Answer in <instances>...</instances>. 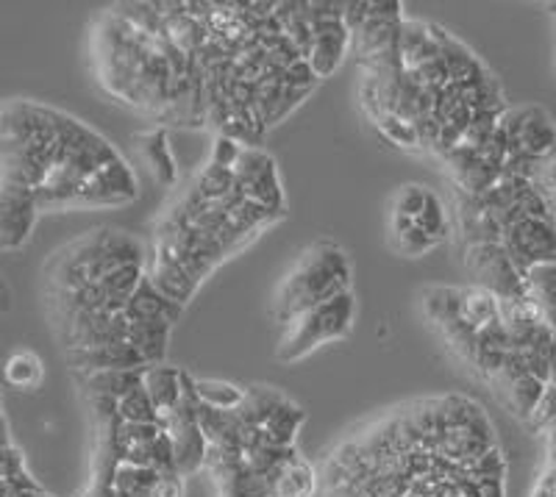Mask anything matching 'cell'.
I'll list each match as a JSON object with an SVG mask.
<instances>
[{
    "mask_svg": "<svg viewBox=\"0 0 556 497\" xmlns=\"http://www.w3.org/2000/svg\"><path fill=\"white\" fill-rule=\"evenodd\" d=\"M235 183L245 201L260 203L270 215H281L285 208V195L278 183L276 162L260 148H242L240 158L235 164Z\"/></svg>",
    "mask_w": 556,
    "mask_h": 497,
    "instance_id": "52a82bcc",
    "label": "cell"
},
{
    "mask_svg": "<svg viewBox=\"0 0 556 497\" xmlns=\"http://www.w3.org/2000/svg\"><path fill=\"white\" fill-rule=\"evenodd\" d=\"M501 247L515 265V270L523 276L534 265L556 262V222L554 220H520L515 226L504 228L501 233Z\"/></svg>",
    "mask_w": 556,
    "mask_h": 497,
    "instance_id": "8992f818",
    "label": "cell"
},
{
    "mask_svg": "<svg viewBox=\"0 0 556 497\" xmlns=\"http://www.w3.org/2000/svg\"><path fill=\"white\" fill-rule=\"evenodd\" d=\"M348 51V28L342 26V20H323L312 26V48L306 62L312 64L317 78L331 76L342 64Z\"/></svg>",
    "mask_w": 556,
    "mask_h": 497,
    "instance_id": "8fae6325",
    "label": "cell"
},
{
    "mask_svg": "<svg viewBox=\"0 0 556 497\" xmlns=\"http://www.w3.org/2000/svg\"><path fill=\"white\" fill-rule=\"evenodd\" d=\"M529 183L538 189L540 195H556V148L548 151L545 156L534 158V167H531Z\"/></svg>",
    "mask_w": 556,
    "mask_h": 497,
    "instance_id": "f1b7e54d",
    "label": "cell"
},
{
    "mask_svg": "<svg viewBox=\"0 0 556 497\" xmlns=\"http://www.w3.org/2000/svg\"><path fill=\"white\" fill-rule=\"evenodd\" d=\"M459 228L468 245H481V242H501V226L495 217L481 206L479 197L459 195Z\"/></svg>",
    "mask_w": 556,
    "mask_h": 497,
    "instance_id": "ffe728a7",
    "label": "cell"
},
{
    "mask_svg": "<svg viewBox=\"0 0 556 497\" xmlns=\"http://www.w3.org/2000/svg\"><path fill=\"white\" fill-rule=\"evenodd\" d=\"M523 301L543 326L556 331V262L534 265L523 272Z\"/></svg>",
    "mask_w": 556,
    "mask_h": 497,
    "instance_id": "5bb4252c",
    "label": "cell"
},
{
    "mask_svg": "<svg viewBox=\"0 0 556 497\" xmlns=\"http://www.w3.org/2000/svg\"><path fill=\"white\" fill-rule=\"evenodd\" d=\"M531 431H538V434H551L556 429V390L554 386H545L543 397H540V404L534 406L531 417L526 420Z\"/></svg>",
    "mask_w": 556,
    "mask_h": 497,
    "instance_id": "f546056e",
    "label": "cell"
},
{
    "mask_svg": "<svg viewBox=\"0 0 556 497\" xmlns=\"http://www.w3.org/2000/svg\"><path fill=\"white\" fill-rule=\"evenodd\" d=\"M142 386H146L153 409H156L159 415H162V411H173L181 404L184 397V372L167 365H151L146 367Z\"/></svg>",
    "mask_w": 556,
    "mask_h": 497,
    "instance_id": "e0dca14e",
    "label": "cell"
},
{
    "mask_svg": "<svg viewBox=\"0 0 556 497\" xmlns=\"http://www.w3.org/2000/svg\"><path fill=\"white\" fill-rule=\"evenodd\" d=\"M142 375H146V367L139 370H103V372H89L87 386L92 390L96 397H112V400H121L128 392L142 386Z\"/></svg>",
    "mask_w": 556,
    "mask_h": 497,
    "instance_id": "7402d4cb",
    "label": "cell"
},
{
    "mask_svg": "<svg viewBox=\"0 0 556 497\" xmlns=\"http://www.w3.org/2000/svg\"><path fill=\"white\" fill-rule=\"evenodd\" d=\"M137 195V181H134V173L128 170L126 164L117 158V162L106 164L103 170H98L96 176L89 178L81 189H78L73 208H98V206H121V203L134 201Z\"/></svg>",
    "mask_w": 556,
    "mask_h": 497,
    "instance_id": "9c48e42d",
    "label": "cell"
},
{
    "mask_svg": "<svg viewBox=\"0 0 556 497\" xmlns=\"http://www.w3.org/2000/svg\"><path fill=\"white\" fill-rule=\"evenodd\" d=\"M351 292V265L348 256L329 240L315 242L298 258L290 276L278 286L273 317L281 328L290 326L301 315L331 301V297Z\"/></svg>",
    "mask_w": 556,
    "mask_h": 497,
    "instance_id": "6da1fadb",
    "label": "cell"
},
{
    "mask_svg": "<svg viewBox=\"0 0 556 497\" xmlns=\"http://www.w3.org/2000/svg\"><path fill=\"white\" fill-rule=\"evenodd\" d=\"M456 317L473 331L498 320V297L481 286H456Z\"/></svg>",
    "mask_w": 556,
    "mask_h": 497,
    "instance_id": "ac0fdd59",
    "label": "cell"
},
{
    "mask_svg": "<svg viewBox=\"0 0 556 497\" xmlns=\"http://www.w3.org/2000/svg\"><path fill=\"white\" fill-rule=\"evenodd\" d=\"M415 226L424 233H429L431 240L437 242H443L445 237H448V212H445L443 201H440L431 189L429 195H426L424 212L415 217Z\"/></svg>",
    "mask_w": 556,
    "mask_h": 497,
    "instance_id": "4316f807",
    "label": "cell"
},
{
    "mask_svg": "<svg viewBox=\"0 0 556 497\" xmlns=\"http://www.w3.org/2000/svg\"><path fill=\"white\" fill-rule=\"evenodd\" d=\"M198 404L215 411H237L242 404L245 392L226 381H195Z\"/></svg>",
    "mask_w": 556,
    "mask_h": 497,
    "instance_id": "d4e9b609",
    "label": "cell"
},
{
    "mask_svg": "<svg viewBox=\"0 0 556 497\" xmlns=\"http://www.w3.org/2000/svg\"><path fill=\"white\" fill-rule=\"evenodd\" d=\"M426 195H429V189L420 187V183H406V187L399 189V195H395V212L392 215L399 217H406V220L415 222V217L424 212V203H426Z\"/></svg>",
    "mask_w": 556,
    "mask_h": 497,
    "instance_id": "4dcf8cb0",
    "label": "cell"
},
{
    "mask_svg": "<svg viewBox=\"0 0 556 497\" xmlns=\"http://www.w3.org/2000/svg\"><path fill=\"white\" fill-rule=\"evenodd\" d=\"M170 328L167 322H128L126 342L142 356L148 367L162 365L170 340Z\"/></svg>",
    "mask_w": 556,
    "mask_h": 497,
    "instance_id": "44dd1931",
    "label": "cell"
},
{
    "mask_svg": "<svg viewBox=\"0 0 556 497\" xmlns=\"http://www.w3.org/2000/svg\"><path fill=\"white\" fill-rule=\"evenodd\" d=\"M123 265H142V251L126 233L98 231L89 240L76 242L73 253L64 256L56 272L59 292L78 290L84 283H96Z\"/></svg>",
    "mask_w": 556,
    "mask_h": 497,
    "instance_id": "3957f363",
    "label": "cell"
},
{
    "mask_svg": "<svg viewBox=\"0 0 556 497\" xmlns=\"http://www.w3.org/2000/svg\"><path fill=\"white\" fill-rule=\"evenodd\" d=\"M354 315L356 301L351 292H342V295L320 303V306L309 309L298 320H292L290 326H285L281 340H278L276 359L285 361V365H295V361L309 356L312 351H317L326 342L345 340L351 334Z\"/></svg>",
    "mask_w": 556,
    "mask_h": 497,
    "instance_id": "7a4b0ae2",
    "label": "cell"
},
{
    "mask_svg": "<svg viewBox=\"0 0 556 497\" xmlns=\"http://www.w3.org/2000/svg\"><path fill=\"white\" fill-rule=\"evenodd\" d=\"M548 386L556 390V331H554V340H551V372H548Z\"/></svg>",
    "mask_w": 556,
    "mask_h": 497,
    "instance_id": "8d00e7d4",
    "label": "cell"
},
{
    "mask_svg": "<svg viewBox=\"0 0 556 497\" xmlns=\"http://www.w3.org/2000/svg\"><path fill=\"white\" fill-rule=\"evenodd\" d=\"M117 417L121 422H156L159 425V411L153 409L146 386H137L117 400Z\"/></svg>",
    "mask_w": 556,
    "mask_h": 497,
    "instance_id": "83f0119b",
    "label": "cell"
},
{
    "mask_svg": "<svg viewBox=\"0 0 556 497\" xmlns=\"http://www.w3.org/2000/svg\"><path fill=\"white\" fill-rule=\"evenodd\" d=\"M281 81H285V87L306 89V92H312V89H315V84L320 81V78L315 76V69H312V64L306 62V59H298V62H292L290 67L281 73Z\"/></svg>",
    "mask_w": 556,
    "mask_h": 497,
    "instance_id": "e575fe53",
    "label": "cell"
},
{
    "mask_svg": "<svg viewBox=\"0 0 556 497\" xmlns=\"http://www.w3.org/2000/svg\"><path fill=\"white\" fill-rule=\"evenodd\" d=\"M429 31H431V39L437 42V48H440V56H443L445 69H448V84H456V87H470V84H476L479 78L486 76L484 64L473 56V51H470L468 44H462L459 39L451 37L445 28L431 26V23H429Z\"/></svg>",
    "mask_w": 556,
    "mask_h": 497,
    "instance_id": "7c38bea8",
    "label": "cell"
},
{
    "mask_svg": "<svg viewBox=\"0 0 556 497\" xmlns=\"http://www.w3.org/2000/svg\"><path fill=\"white\" fill-rule=\"evenodd\" d=\"M498 128L504 131L506 142H509V153L538 158L556 148V128L551 123L548 112L540 106L506 109L501 114Z\"/></svg>",
    "mask_w": 556,
    "mask_h": 497,
    "instance_id": "5b68a950",
    "label": "cell"
},
{
    "mask_svg": "<svg viewBox=\"0 0 556 497\" xmlns=\"http://www.w3.org/2000/svg\"><path fill=\"white\" fill-rule=\"evenodd\" d=\"M465 267L473 278V286H481L498 301H520L523 297V276L515 270V265L498 242L468 245Z\"/></svg>",
    "mask_w": 556,
    "mask_h": 497,
    "instance_id": "277c9868",
    "label": "cell"
},
{
    "mask_svg": "<svg viewBox=\"0 0 556 497\" xmlns=\"http://www.w3.org/2000/svg\"><path fill=\"white\" fill-rule=\"evenodd\" d=\"M301 422H304V411L298 409L292 404H281L265 422L260 425L262 436H265L267 445L276 447H290L292 439H295L298 429H301Z\"/></svg>",
    "mask_w": 556,
    "mask_h": 497,
    "instance_id": "603a6c76",
    "label": "cell"
},
{
    "mask_svg": "<svg viewBox=\"0 0 556 497\" xmlns=\"http://www.w3.org/2000/svg\"><path fill=\"white\" fill-rule=\"evenodd\" d=\"M0 286H3V283H0Z\"/></svg>",
    "mask_w": 556,
    "mask_h": 497,
    "instance_id": "f35d334b",
    "label": "cell"
},
{
    "mask_svg": "<svg viewBox=\"0 0 556 497\" xmlns=\"http://www.w3.org/2000/svg\"><path fill=\"white\" fill-rule=\"evenodd\" d=\"M443 162L448 164V170L451 176H454L459 195H468V197L484 195L486 189L493 187V183L501 178L498 167L486 164L484 158L479 156V151H473V148L454 145L451 151L443 153Z\"/></svg>",
    "mask_w": 556,
    "mask_h": 497,
    "instance_id": "30bf717a",
    "label": "cell"
},
{
    "mask_svg": "<svg viewBox=\"0 0 556 497\" xmlns=\"http://www.w3.org/2000/svg\"><path fill=\"white\" fill-rule=\"evenodd\" d=\"M235 189H237L235 170L220 167V164H208V167L201 173V178H198V183H195L198 197H201V201H206V203L223 201V197L231 195Z\"/></svg>",
    "mask_w": 556,
    "mask_h": 497,
    "instance_id": "484cf974",
    "label": "cell"
},
{
    "mask_svg": "<svg viewBox=\"0 0 556 497\" xmlns=\"http://www.w3.org/2000/svg\"><path fill=\"white\" fill-rule=\"evenodd\" d=\"M306 89H292V87H281V92H278L276 103H273V109L267 112V120L265 126H276V123H281L287 117V114L292 112V109L301 106V101L306 98Z\"/></svg>",
    "mask_w": 556,
    "mask_h": 497,
    "instance_id": "d6a6232c",
    "label": "cell"
},
{
    "mask_svg": "<svg viewBox=\"0 0 556 497\" xmlns=\"http://www.w3.org/2000/svg\"><path fill=\"white\" fill-rule=\"evenodd\" d=\"M495 392H498L501 404L506 406V409L513 411L518 420H529L531 411H534V406L540 404V397H543L545 386L543 381H538L534 375H518L513 378V381H501V384H493Z\"/></svg>",
    "mask_w": 556,
    "mask_h": 497,
    "instance_id": "d6986e66",
    "label": "cell"
},
{
    "mask_svg": "<svg viewBox=\"0 0 556 497\" xmlns=\"http://www.w3.org/2000/svg\"><path fill=\"white\" fill-rule=\"evenodd\" d=\"M181 311L184 306L167 301V297L162 295V292L153 290L151 281L142 276V281L137 283V290L128 297L123 315H126L128 322H167V326H173V322L181 317Z\"/></svg>",
    "mask_w": 556,
    "mask_h": 497,
    "instance_id": "2e32d148",
    "label": "cell"
},
{
    "mask_svg": "<svg viewBox=\"0 0 556 497\" xmlns=\"http://www.w3.org/2000/svg\"><path fill=\"white\" fill-rule=\"evenodd\" d=\"M34 220H37V201L34 192L17 183L0 181V247H20L28 240Z\"/></svg>",
    "mask_w": 556,
    "mask_h": 497,
    "instance_id": "ba28073f",
    "label": "cell"
},
{
    "mask_svg": "<svg viewBox=\"0 0 556 497\" xmlns=\"http://www.w3.org/2000/svg\"><path fill=\"white\" fill-rule=\"evenodd\" d=\"M376 128L390 139L392 145H401V148H417V137H415V128L409 123H404L401 117H395L392 112L381 114L379 120H376Z\"/></svg>",
    "mask_w": 556,
    "mask_h": 497,
    "instance_id": "1f68e13d",
    "label": "cell"
},
{
    "mask_svg": "<svg viewBox=\"0 0 556 497\" xmlns=\"http://www.w3.org/2000/svg\"><path fill=\"white\" fill-rule=\"evenodd\" d=\"M181 481L178 475H159V481L153 484L151 497H181Z\"/></svg>",
    "mask_w": 556,
    "mask_h": 497,
    "instance_id": "d590c367",
    "label": "cell"
},
{
    "mask_svg": "<svg viewBox=\"0 0 556 497\" xmlns=\"http://www.w3.org/2000/svg\"><path fill=\"white\" fill-rule=\"evenodd\" d=\"M146 278L151 281L153 290L162 292L167 301L178 303V306H184V303L190 301L198 290L195 278L184 270V267L178 265L176 258H173L165 247H159V245H156V251H153L151 267H148Z\"/></svg>",
    "mask_w": 556,
    "mask_h": 497,
    "instance_id": "4fadbf2b",
    "label": "cell"
},
{
    "mask_svg": "<svg viewBox=\"0 0 556 497\" xmlns=\"http://www.w3.org/2000/svg\"><path fill=\"white\" fill-rule=\"evenodd\" d=\"M42 359L31 351H14L7 359V365H3V378H7V384L14 386V390H37L42 384Z\"/></svg>",
    "mask_w": 556,
    "mask_h": 497,
    "instance_id": "cb8c5ba5",
    "label": "cell"
},
{
    "mask_svg": "<svg viewBox=\"0 0 556 497\" xmlns=\"http://www.w3.org/2000/svg\"><path fill=\"white\" fill-rule=\"evenodd\" d=\"M9 309V292L0 286V311H7Z\"/></svg>",
    "mask_w": 556,
    "mask_h": 497,
    "instance_id": "74e56055",
    "label": "cell"
},
{
    "mask_svg": "<svg viewBox=\"0 0 556 497\" xmlns=\"http://www.w3.org/2000/svg\"><path fill=\"white\" fill-rule=\"evenodd\" d=\"M70 365L81 372H103V370H139L148 367L137 351L128 342H114V345L89 347V351H70Z\"/></svg>",
    "mask_w": 556,
    "mask_h": 497,
    "instance_id": "9a60e30c",
    "label": "cell"
},
{
    "mask_svg": "<svg viewBox=\"0 0 556 497\" xmlns=\"http://www.w3.org/2000/svg\"><path fill=\"white\" fill-rule=\"evenodd\" d=\"M434 245H437V240H431L429 233H424L417 226H412L409 231H404L395 237V247H399L404 256H415V258L424 256V253H429Z\"/></svg>",
    "mask_w": 556,
    "mask_h": 497,
    "instance_id": "836d02e7",
    "label": "cell"
}]
</instances>
